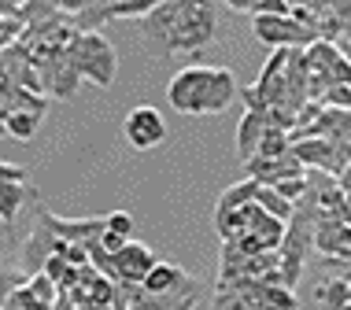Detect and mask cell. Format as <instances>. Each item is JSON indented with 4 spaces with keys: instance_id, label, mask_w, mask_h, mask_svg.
<instances>
[{
    "instance_id": "6da1fadb",
    "label": "cell",
    "mask_w": 351,
    "mask_h": 310,
    "mask_svg": "<svg viewBox=\"0 0 351 310\" xmlns=\"http://www.w3.org/2000/svg\"><path fill=\"white\" fill-rule=\"evenodd\" d=\"M67 60L78 70V78L100 89H108L119 74V55L104 34H74V41L67 44Z\"/></svg>"
},
{
    "instance_id": "7a4b0ae2",
    "label": "cell",
    "mask_w": 351,
    "mask_h": 310,
    "mask_svg": "<svg viewBox=\"0 0 351 310\" xmlns=\"http://www.w3.org/2000/svg\"><path fill=\"white\" fill-rule=\"evenodd\" d=\"M215 4H189L182 8V18L174 26V37H170V49L167 55H196L207 41L215 37Z\"/></svg>"
},
{
    "instance_id": "3957f363",
    "label": "cell",
    "mask_w": 351,
    "mask_h": 310,
    "mask_svg": "<svg viewBox=\"0 0 351 310\" xmlns=\"http://www.w3.org/2000/svg\"><path fill=\"white\" fill-rule=\"evenodd\" d=\"M211 74L215 67H182L170 78L167 86V100L174 111L182 115H204V100H207V86H211Z\"/></svg>"
},
{
    "instance_id": "277c9868",
    "label": "cell",
    "mask_w": 351,
    "mask_h": 310,
    "mask_svg": "<svg viewBox=\"0 0 351 310\" xmlns=\"http://www.w3.org/2000/svg\"><path fill=\"white\" fill-rule=\"evenodd\" d=\"M255 37L270 49H285V52H307L318 41V34H311L307 26L292 23L289 15H259L255 18Z\"/></svg>"
},
{
    "instance_id": "5b68a950",
    "label": "cell",
    "mask_w": 351,
    "mask_h": 310,
    "mask_svg": "<svg viewBox=\"0 0 351 310\" xmlns=\"http://www.w3.org/2000/svg\"><path fill=\"white\" fill-rule=\"evenodd\" d=\"M122 133H126V140L137 152H148V148H159L167 140V122L152 103H137L126 115V122H122Z\"/></svg>"
},
{
    "instance_id": "8992f818",
    "label": "cell",
    "mask_w": 351,
    "mask_h": 310,
    "mask_svg": "<svg viewBox=\"0 0 351 310\" xmlns=\"http://www.w3.org/2000/svg\"><path fill=\"white\" fill-rule=\"evenodd\" d=\"M56 248H60V237L52 233V225H49V211H45L41 203H37V214H34V233L26 237V244H23V270L26 274H41L45 270V262H49L52 255H56Z\"/></svg>"
},
{
    "instance_id": "52a82bcc",
    "label": "cell",
    "mask_w": 351,
    "mask_h": 310,
    "mask_svg": "<svg viewBox=\"0 0 351 310\" xmlns=\"http://www.w3.org/2000/svg\"><path fill=\"white\" fill-rule=\"evenodd\" d=\"M182 8H185V0H156V8L141 18V23H145V44L156 55H167L174 26H178V18H182Z\"/></svg>"
},
{
    "instance_id": "ba28073f",
    "label": "cell",
    "mask_w": 351,
    "mask_h": 310,
    "mask_svg": "<svg viewBox=\"0 0 351 310\" xmlns=\"http://www.w3.org/2000/svg\"><path fill=\"white\" fill-rule=\"evenodd\" d=\"M315 248L322 251L326 266H351V225L322 214L315 225Z\"/></svg>"
},
{
    "instance_id": "9c48e42d",
    "label": "cell",
    "mask_w": 351,
    "mask_h": 310,
    "mask_svg": "<svg viewBox=\"0 0 351 310\" xmlns=\"http://www.w3.org/2000/svg\"><path fill=\"white\" fill-rule=\"evenodd\" d=\"M119 288H122V296H126L130 310H193L204 296V288L196 285V281L174 296H148L141 285H119Z\"/></svg>"
},
{
    "instance_id": "30bf717a",
    "label": "cell",
    "mask_w": 351,
    "mask_h": 310,
    "mask_svg": "<svg viewBox=\"0 0 351 310\" xmlns=\"http://www.w3.org/2000/svg\"><path fill=\"white\" fill-rule=\"evenodd\" d=\"M156 251L148 248V244H134L130 240L126 248L115 255V281L119 285H145V277L152 274V266H156Z\"/></svg>"
},
{
    "instance_id": "8fae6325",
    "label": "cell",
    "mask_w": 351,
    "mask_h": 310,
    "mask_svg": "<svg viewBox=\"0 0 351 310\" xmlns=\"http://www.w3.org/2000/svg\"><path fill=\"white\" fill-rule=\"evenodd\" d=\"M49 225L63 244H100V237L108 233V218H60L49 211Z\"/></svg>"
},
{
    "instance_id": "7c38bea8",
    "label": "cell",
    "mask_w": 351,
    "mask_h": 310,
    "mask_svg": "<svg viewBox=\"0 0 351 310\" xmlns=\"http://www.w3.org/2000/svg\"><path fill=\"white\" fill-rule=\"evenodd\" d=\"M193 285V277L185 274L182 266H174V262H163L159 259L156 266H152V274L145 277V292L148 296H174V292H182V288H189Z\"/></svg>"
},
{
    "instance_id": "4fadbf2b",
    "label": "cell",
    "mask_w": 351,
    "mask_h": 310,
    "mask_svg": "<svg viewBox=\"0 0 351 310\" xmlns=\"http://www.w3.org/2000/svg\"><path fill=\"white\" fill-rule=\"evenodd\" d=\"M233 100H237V78H233V70L215 67L211 86H207V100H204V115H222Z\"/></svg>"
},
{
    "instance_id": "5bb4252c",
    "label": "cell",
    "mask_w": 351,
    "mask_h": 310,
    "mask_svg": "<svg viewBox=\"0 0 351 310\" xmlns=\"http://www.w3.org/2000/svg\"><path fill=\"white\" fill-rule=\"evenodd\" d=\"M263 133H267V118L255 115V111H244L241 126H237V155H241L244 163H248V159H255Z\"/></svg>"
},
{
    "instance_id": "9a60e30c",
    "label": "cell",
    "mask_w": 351,
    "mask_h": 310,
    "mask_svg": "<svg viewBox=\"0 0 351 310\" xmlns=\"http://www.w3.org/2000/svg\"><path fill=\"white\" fill-rule=\"evenodd\" d=\"M259 189H263V185H259V181H252V177H244L241 185L226 189L222 196H218V203H215V218H226V214L241 211V207H252V203H255V196H259Z\"/></svg>"
},
{
    "instance_id": "2e32d148",
    "label": "cell",
    "mask_w": 351,
    "mask_h": 310,
    "mask_svg": "<svg viewBox=\"0 0 351 310\" xmlns=\"http://www.w3.org/2000/svg\"><path fill=\"white\" fill-rule=\"evenodd\" d=\"M252 299H255V310H300L296 292H289V288H281V285H263V281H255Z\"/></svg>"
},
{
    "instance_id": "e0dca14e",
    "label": "cell",
    "mask_w": 351,
    "mask_h": 310,
    "mask_svg": "<svg viewBox=\"0 0 351 310\" xmlns=\"http://www.w3.org/2000/svg\"><path fill=\"white\" fill-rule=\"evenodd\" d=\"M34 189L30 185H0V222L12 225L19 218V211H23L26 200H34Z\"/></svg>"
},
{
    "instance_id": "ac0fdd59",
    "label": "cell",
    "mask_w": 351,
    "mask_h": 310,
    "mask_svg": "<svg viewBox=\"0 0 351 310\" xmlns=\"http://www.w3.org/2000/svg\"><path fill=\"white\" fill-rule=\"evenodd\" d=\"M0 111H30V115H41L49 111V96H41V92H26V89H8L4 103H0Z\"/></svg>"
},
{
    "instance_id": "d6986e66",
    "label": "cell",
    "mask_w": 351,
    "mask_h": 310,
    "mask_svg": "<svg viewBox=\"0 0 351 310\" xmlns=\"http://www.w3.org/2000/svg\"><path fill=\"white\" fill-rule=\"evenodd\" d=\"M0 118H4L8 137L15 140H34L37 126H41V115H30V111H0Z\"/></svg>"
},
{
    "instance_id": "ffe728a7",
    "label": "cell",
    "mask_w": 351,
    "mask_h": 310,
    "mask_svg": "<svg viewBox=\"0 0 351 310\" xmlns=\"http://www.w3.org/2000/svg\"><path fill=\"white\" fill-rule=\"evenodd\" d=\"M315 299H318L326 310H344V307H348V281L326 277V281L315 288Z\"/></svg>"
},
{
    "instance_id": "44dd1931",
    "label": "cell",
    "mask_w": 351,
    "mask_h": 310,
    "mask_svg": "<svg viewBox=\"0 0 351 310\" xmlns=\"http://www.w3.org/2000/svg\"><path fill=\"white\" fill-rule=\"evenodd\" d=\"M255 203H259L263 211L270 214V218H278V222H292V214H296V207H292L289 200H285V196H278L274 189H267V185L259 189V196H255Z\"/></svg>"
},
{
    "instance_id": "7402d4cb",
    "label": "cell",
    "mask_w": 351,
    "mask_h": 310,
    "mask_svg": "<svg viewBox=\"0 0 351 310\" xmlns=\"http://www.w3.org/2000/svg\"><path fill=\"white\" fill-rule=\"evenodd\" d=\"M292 152V140H289V133H281V129H270L267 126V133H263V140H259V159H281V155H289Z\"/></svg>"
},
{
    "instance_id": "603a6c76",
    "label": "cell",
    "mask_w": 351,
    "mask_h": 310,
    "mask_svg": "<svg viewBox=\"0 0 351 310\" xmlns=\"http://www.w3.org/2000/svg\"><path fill=\"white\" fill-rule=\"evenodd\" d=\"M26 281H30L26 274H19V270H8V266H0V310L8 307V299H12V296L19 292V288L26 285Z\"/></svg>"
},
{
    "instance_id": "cb8c5ba5",
    "label": "cell",
    "mask_w": 351,
    "mask_h": 310,
    "mask_svg": "<svg viewBox=\"0 0 351 310\" xmlns=\"http://www.w3.org/2000/svg\"><path fill=\"white\" fill-rule=\"evenodd\" d=\"M26 288L34 292V299H37V303H49V307H56V299H60V288H56V285H52V281L45 277V274H34V277H30V285H26Z\"/></svg>"
},
{
    "instance_id": "d4e9b609",
    "label": "cell",
    "mask_w": 351,
    "mask_h": 310,
    "mask_svg": "<svg viewBox=\"0 0 351 310\" xmlns=\"http://www.w3.org/2000/svg\"><path fill=\"white\" fill-rule=\"evenodd\" d=\"M267 189H274L278 196H285L292 207H296L303 196H307V177H289V181H278V185H267Z\"/></svg>"
},
{
    "instance_id": "484cf974",
    "label": "cell",
    "mask_w": 351,
    "mask_h": 310,
    "mask_svg": "<svg viewBox=\"0 0 351 310\" xmlns=\"http://www.w3.org/2000/svg\"><path fill=\"white\" fill-rule=\"evenodd\" d=\"M318 78L326 81V89H333V86H351V63L344 60V52H340V60H337L326 74H318Z\"/></svg>"
},
{
    "instance_id": "4316f807",
    "label": "cell",
    "mask_w": 351,
    "mask_h": 310,
    "mask_svg": "<svg viewBox=\"0 0 351 310\" xmlns=\"http://www.w3.org/2000/svg\"><path fill=\"white\" fill-rule=\"evenodd\" d=\"M104 218H108V233H115L122 240L134 237V214L130 211H111V214H104Z\"/></svg>"
},
{
    "instance_id": "83f0119b",
    "label": "cell",
    "mask_w": 351,
    "mask_h": 310,
    "mask_svg": "<svg viewBox=\"0 0 351 310\" xmlns=\"http://www.w3.org/2000/svg\"><path fill=\"white\" fill-rule=\"evenodd\" d=\"M322 107H329V111H351V86H333V89H326V96H322Z\"/></svg>"
},
{
    "instance_id": "f1b7e54d",
    "label": "cell",
    "mask_w": 351,
    "mask_h": 310,
    "mask_svg": "<svg viewBox=\"0 0 351 310\" xmlns=\"http://www.w3.org/2000/svg\"><path fill=\"white\" fill-rule=\"evenodd\" d=\"M0 185H30L26 166H15V163H4V159H0Z\"/></svg>"
},
{
    "instance_id": "f546056e",
    "label": "cell",
    "mask_w": 351,
    "mask_h": 310,
    "mask_svg": "<svg viewBox=\"0 0 351 310\" xmlns=\"http://www.w3.org/2000/svg\"><path fill=\"white\" fill-rule=\"evenodd\" d=\"M126 244H130V240H122V237H115V233H104V237H100V248L108 251V255H119V251L126 248Z\"/></svg>"
},
{
    "instance_id": "4dcf8cb0",
    "label": "cell",
    "mask_w": 351,
    "mask_h": 310,
    "mask_svg": "<svg viewBox=\"0 0 351 310\" xmlns=\"http://www.w3.org/2000/svg\"><path fill=\"white\" fill-rule=\"evenodd\" d=\"M340 189H344V200H348V222H351V170L340 174Z\"/></svg>"
},
{
    "instance_id": "1f68e13d",
    "label": "cell",
    "mask_w": 351,
    "mask_h": 310,
    "mask_svg": "<svg viewBox=\"0 0 351 310\" xmlns=\"http://www.w3.org/2000/svg\"><path fill=\"white\" fill-rule=\"evenodd\" d=\"M340 52H344V60L351 63V37H344V41H340Z\"/></svg>"
},
{
    "instance_id": "d6a6232c",
    "label": "cell",
    "mask_w": 351,
    "mask_h": 310,
    "mask_svg": "<svg viewBox=\"0 0 351 310\" xmlns=\"http://www.w3.org/2000/svg\"><path fill=\"white\" fill-rule=\"evenodd\" d=\"M348 303H351V285H348Z\"/></svg>"
},
{
    "instance_id": "836d02e7",
    "label": "cell",
    "mask_w": 351,
    "mask_h": 310,
    "mask_svg": "<svg viewBox=\"0 0 351 310\" xmlns=\"http://www.w3.org/2000/svg\"><path fill=\"white\" fill-rule=\"evenodd\" d=\"M344 310H351V303H348V307H344Z\"/></svg>"
}]
</instances>
